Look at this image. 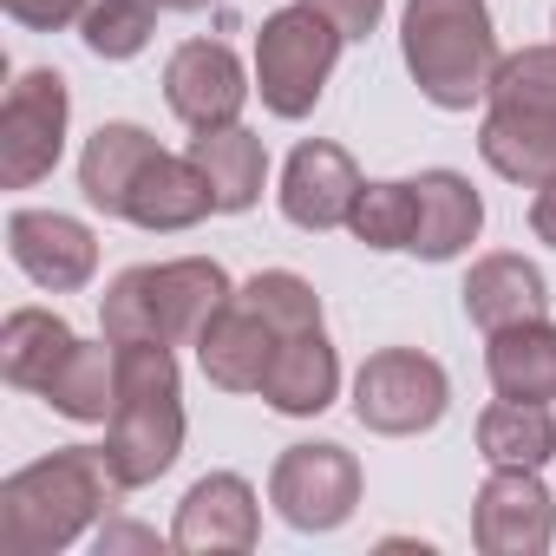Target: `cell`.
<instances>
[{
  "instance_id": "6da1fadb",
  "label": "cell",
  "mask_w": 556,
  "mask_h": 556,
  "mask_svg": "<svg viewBox=\"0 0 556 556\" xmlns=\"http://www.w3.org/2000/svg\"><path fill=\"white\" fill-rule=\"evenodd\" d=\"M118 491L125 484L112 478L105 445H60L53 458L21 465L0 484V556H53L79 543Z\"/></svg>"
},
{
  "instance_id": "7a4b0ae2",
  "label": "cell",
  "mask_w": 556,
  "mask_h": 556,
  "mask_svg": "<svg viewBox=\"0 0 556 556\" xmlns=\"http://www.w3.org/2000/svg\"><path fill=\"white\" fill-rule=\"evenodd\" d=\"M236 302L223 262L210 255H177V262H144L125 268L99 302V328L105 341H170V348H197L203 328Z\"/></svg>"
},
{
  "instance_id": "3957f363",
  "label": "cell",
  "mask_w": 556,
  "mask_h": 556,
  "mask_svg": "<svg viewBox=\"0 0 556 556\" xmlns=\"http://www.w3.org/2000/svg\"><path fill=\"white\" fill-rule=\"evenodd\" d=\"M400 53L413 86L439 112H471L478 99H491V73L504 60L484 0H406Z\"/></svg>"
},
{
  "instance_id": "277c9868",
  "label": "cell",
  "mask_w": 556,
  "mask_h": 556,
  "mask_svg": "<svg viewBox=\"0 0 556 556\" xmlns=\"http://www.w3.org/2000/svg\"><path fill=\"white\" fill-rule=\"evenodd\" d=\"M341 60V27L321 21L308 0L268 14L255 34V92L275 118H308L328 92V73Z\"/></svg>"
},
{
  "instance_id": "5b68a950",
  "label": "cell",
  "mask_w": 556,
  "mask_h": 556,
  "mask_svg": "<svg viewBox=\"0 0 556 556\" xmlns=\"http://www.w3.org/2000/svg\"><path fill=\"white\" fill-rule=\"evenodd\" d=\"M445 400H452V380L432 354L419 348H380L367 354V367L354 374V419L380 439H413V432H432L445 419Z\"/></svg>"
},
{
  "instance_id": "8992f818",
  "label": "cell",
  "mask_w": 556,
  "mask_h": 556,
  "mask_svg": "<svg viewBox=\"0 0 556 556\" xmlns=\"http://www.w3.org/2000/svg\"><path fill=\"white\" fill-rule=\"evenodd\" d=\"M66 118H73V92L60 73L34 66L8 86V105H0V184L27 190L40 184L60 151H66Z\"/></svg>"
},
{
  "instance_id": "52a82bcc",
  "label": "cell",
  "mask_w": 556,
  "mask_h": 556,
  "mask_svg": "<svg viewBox=\"0 0 556 556\" xmlns=\"http://www.w3.org/2000/svg\"><path fill=\"white\" fill-rule=\"evenodd\" d=\"M268 504L282 510V523L295 530H341L361 504V465L348 445L315 439V445H289L268 471Z\"/></svg>"
},
{
  "instance_id": "ba28073f",
  "label": "cell",
  "mask_w": 556,
  "mask_h": 556,
  "mask_svg": "<svg viewBox=\"0 0 556 556\" xmlns=\"http://www.w3.org/2000/svg\"><path fill=\"white\" fill-rule=\"evenodd\" d=\"M556 536V504L536 471L523 465H491L471 504V543L484 556H543Z\"/></svg>"
},
{
  "instance_id": "9c48e42d",
  "label": "cell",
  "mask_w": 556,
  "mask_h": 556,
  "mask_svg": "<svg viewBox=\"0 0 556 556\" xmlns=\"http://www.w3.org/2000/svg\"><path fill=\"white\" fill-rule=\"evenodd\" d=\"M164 99L190 131H223L249 105V73L223 40H184L164 66Z\"/></svg>"
},
{
  "instance_id": "30bf717a",
  "label": "cell",
  "mask_w": 556,
  "mask_h": 556,
  "mask_svg": "<svg viewBox=\"0 0 556 556\" xmlns=\"http://www.w3.org/2000/svg\"><path fill=\"white\" fill-rule=\"evenodd\" d=\"M255 536H262V510H255V491L242 471L197 478L170 523V543L184 556H242V549H255Z\"/></svg>"
},
{
  "instance_id": "8fae6325",
  "label": "cell",
  "mask_w": 556,
  "mask_h": 556,
  "mask_svg": "<svg viewBox=\"0 0 556 556\" xmlns=\"http://www.w3.org/2000/svg\"><path fill=\"white\" fill-rule=\"evenodd\" d=\"M8 249L21 262L27 282L53 289V295H73L92 282L99 268V242L79 216H60V210H14L8 216Z\"/></svg>"
},
{
  "instance_id": "7c38bea8",
  "label": "cell",
  "mask_w": 556,
  "mask_h": 556,
  "mask_svg": "<svg viewBox=\"0 0 556 556\" xmlns=\"http://www.w3.org/2000/svg\"><path fill=\"white\" fill-rule=\"evenodd\" d=\"M184 452V400L164 393V400H125L112 419H105V465L125 491L164 478Z\"/></svg>"
},
{
  "instance_id": "4fadbf2b",
  "label": "cell",
  "mask_w": 556,
  "mask_h": 556,
  "mask_svg": "<svg viewBox=\"0 0 556 556\" xmlns=\"http://www.w3.org/2000/svg\"><path fill=\"white\" fill-rule=\"evenodd\" d=\"M361 164L341 151V144H328V138H308V144H295V157H289V170H282V216L295 223V229H341L348 216H354V197H361Z\"/></svg>"
},
{
  "instance_id": "5bb4252c",
  "label": "cell",
  "mask_w": 556,
  "mask_h": 556,
  "mask_svg": "<svg viewBox=\"0 0 556 556\" xmlns=\"http://www.w3.org/2000/svg\"><path fill=\"white\" fill-rule=\"evenodd\" d=\"M275 348H282V334H275V328L236 295V302L203 328L197 367H203V380L223 387V393H262V380H268V367H275Z\"/></svg>"
},
{
  "instance_id": "9a60e30c",
  "label": "cell",
  "mask_w": 556,
  "mask_h": 556,
  "mask_svg": "<svg viewBox=\"0 0 556 556\" xmlns=\"http://www.w3.org/2000/svg\"><path fill=\"white\" fill-rule=\"evenodd\" d=\"M465 315L497 334V328H517V321H543L549 315V289H543V268L497 249V255H478L471 275H465Z\"/></svg>"
},
{
  "instance_id": "2e32d148",
  "label": "cell",
  "mask_w": 556,
  "mask_h": 556,
  "mask_svg": "<svg viewBox=\"0 0 556 556\" xmlns=\"http://www.w3.org/2000/svg\"><path fill=\"white\" fill-rule=\"evenodd\" d=\"M341 393V354L321 328H302V334H282L275 348V367L262 380V400L289 419H308V413H328Z\"/></svg>"
},
{
  "instance_id": "e0dca14e",
  "label": "cell",
  "mask_w": 556,
  "mask_h": 556,
  "mask_svg": "<svg viewBox=\"0 0 556 556\" xmlns=\"http://www.w3.org/2000/svg\"><path fill=\"white\" fill-rule=\"evenodd\" d=\"M413 197H419V229H413V255L426 262H452L478 242L484 229V203L471 190V177L458 170H419L413 177Z\"/></svg>"
},
{
  "instance_id": "ac0fdd59",
  "label": "cell",
  "mask_w": 556,
  "mask_h": 556,
  "mask_svg": "<svg viewBox=\"0 0 556 556\" xmlns=\"http://www.w3.org/2000/svg\"><path fill=\"white\" fill-rule=\"evenodd\" d=\"M478 151L504 184H549L556 177V112H517V105H491L478 125Z\"/></svg>"
},
{
  "instance_id": "d6986e66",
  "label": "cell",
  "mask_w": 556,
  "mask_h": 556,
  "mask_svg": "<svg viewBox=\"0 0 556 556\" xmlns=\"http://www.w3.org/2000/svg\"><path fill=\"white\" fill-rule=\"evenodd\" d=\"M157 151H164V144H157L144 125H99V131L86 138V151H79V190H86V203L105 210V216H125L138 177L151 170Z\"/></svg>"
},
{
  "instance_id": "ffe728a7",
  "label": "cell",
  "mask_w": 556,
  "mask_h": 556,
  "mask_svg": "<svg viewBox=\"0 0 556 556\" xmlns=\"http://www.w3.org/2000/svg\"><path fill=\"white\" fill-rule=\"evenodd\" d=\"M73 348H79V334L53 308H14L0 321V380L21 393H47L53 374L73 361Z\"/></svg>"
},
{
  "instance_id": "44dd1931",
  "label": "cell",
  "mask_w": 556,
  "mask_h": 556,
  "mask_svg": "<svg viewBox=\"0 0 556 556\" xmlns=\"http://www.w3.org/2000/svg\"><path fill=\"white\" fill-rule=\"evenodd\" d=\"M210 210H216V197H210L203 170L190 164V151H184V157L157 151V157H151V170L138 177L131 203H125V223H138V229L164 236V229H190V223H203Z\"/></svg>"
},
{
  "instance_id": "7402d4cb",
  "label": "cell",
  "mask_w": 556,
  "mask_h": 556,
  "mask_svg": "<svg viewBox=\"0 0 556 556\" xmlns=\"http://www.w3.org/2000/svg\"><path fill=\"white\" fill-rule=\"evenodd\" d=\"M190 164L203 170V184H210V197H216V210H223V216L255 210L262 177H268V151H262V138H255V131H242V125L197 131V138H190Z\"/></svg>"
},
{
  "instance_id": "603a6c76",
  "label": "cell",
  "mask_w": 556,
  "mask_h": 556,
  "mask_svg": "<svg viewBox=\"0 0 556 556\" xmlns=\"http://www.w3.org/2000/svg\"><path fill=\"white\" fill-rule=\"evenodd\" d=\"M484 374H491L497 400H536V406H549L556 400V328H549V315L497 328L491 348H484Z\"/></svg>"
},
{
  "instance_id": "cb8c5ba5",
  "label": "cell",
  "mask_w": 556,
  "mask_h": 556,
  "mask_svg": "<svg viewBox=\"0 0 556 556\" xmlns=\"http://www.w3.org/2000/svg\"><path fill=\"white\" fill-rule=\"evenodd\" d=\"M478 452L491 465H523L543 471L556 458V413L536 400H497L478 413Z\"/></svg>"
},
{
  "instance_id": "d4e9b609",
  "label": "cell",
  "mask_w": 556,
  "mask_h": 556,
  "mask_svg": "<svg viewBox=\"0 0 556 556\" xmlns=\"http://www.w3.org/2000/svg\"><path fill=\"white\" fill-rule=\"evenodd\" d=\"M53 413H66V419H79V426H99V419H112V406H118V348H73V361L53 374V387L40 393Z\"/></svg>"
},
{
  "instance_id": "484cf974",
  "label": "cell",
  "mask_w": 556,
  "mask_h": 556,
  "mask_svg": "<svg viewBox=\"0 0 556 556\" xmlns=\"http://www.w3.org/2000/svg\"><path fill=\"white\" fill-rule=\"evenodd\" d=\"M157 8L164 0H92L86 21H79V40L92 60H138L157 34Z\"/></svg>"
},
{
  "instance_id": "4316f807",
  "label": "cell",
  "mask_w": 556,
  "mask_h": 556,
  "mask_svg": "<svg viewBox=\"0 0 556 556\" xmlns=\"http://www.w3.org/2000/svg\"><path fill=\"white\" fill-rule=\"evenodd\" d=\"M348 229H354L367 249H413V229H419V197H413V184H361Z\"/></svg>"
},
{
  "instance_id": "83f0119b",
  "label": "cell",
  "mask_w": 556,
  "mask_h": 556,
  "mask_svg": "<svg viewBox=\"0 0 556 556\" xmlns=\"http://www.w3.org/2000/svg\"><path fill=\"white\" fill-rule=\"evenodd\" d=\"M275 334H302V328H321V295L302 282V275H289V268H262V275H249V282L236 289Z\"/></svg>"
},
{
  "instance_id": "f1b7e54d",
  "label": "cell",
  "mask_w": 556,
  "mask_h": 556,
  "mask_svg": "<svg viewBox=\"0 0 556 556\" xmlns=\"http://www.w3.org/2000/svg\"><path fill=\"white\" fill-rule=\"evenodd\" d=\"M491 105L556 112V40H549V47L504 53V60H497V73H491Z\"/></svg>"
},
{
  "instance_id": "f546056e",
  "label": "cell",
  "mask_w": 556,
  "mask_h": 556,
  "mask_svg": "<svg viewBox=\"0 0 556 556\" xmlns=\"http://www.w3.org/2000/svg\"><path fill=\"white\" fill-rule=\"evenodd\" d=\"M21 27H34V34H60V27H73V21H86V8L92 0H0Z\"/></svg>"
},
{
  "instance_id": "4dcf8cb0",
  "label": "cell",
  "mask_w": 556,
  "mask_h": 556,
  "mask_svg": "<svg viewBox=\"0 0 556 556\" xmlns=\"http://www.w3.org/2000/svg\"><path fill=\"white\" fill-rule=\"evenodd\" d=\"M308 8H315L321 21H334L341 40H367V34L380 27V14H387V0H308Z\"/></svg>"
},
{
  "instance_id": "1f68e13d",
  "label": "cell",
  "mask_w": 556,
  "mask_h": 556,
  "mask_svg": "<svg viewBox=\"0 0 556 556\" xmlns=\"http://www.w3.org/2000/svg\"><path fill=\"white\" fill-rule=\"evenodd\" d=\"M530 229H536V242L556 249V177L536 184V197H530Z\"/></svg>"
},
{
  "instance_id": "d6a6232c",
  "label": "cell",
  "mask_w": 556,
  "mask_h": 556,
  "mask_svg": "<svg viewBox=\"0 0 556 556\" xmlns=\"http://www.w3.org/2000/svg\"><path fill=\"white\" fill-rule=\"evenodd\" d=\"M112 549H157V536L138 530V523H105L99 530V556H112Z\"/></svg>"
},
{
  "instance_id": "836d02e7",
  "label": "cell",
  "mask_w": 556,
  "mask_h": 556,
  "mask_svg": "<svg viewBox=\"0 0 556 556\" xmlns=\"http://www.w3.org/2000/svg\"><path fill=\"white\" fill-rule=\"evenodd\" d=\"M170 14H203V8H216V0H164Z\"/></svg>"
}]
</instances>
